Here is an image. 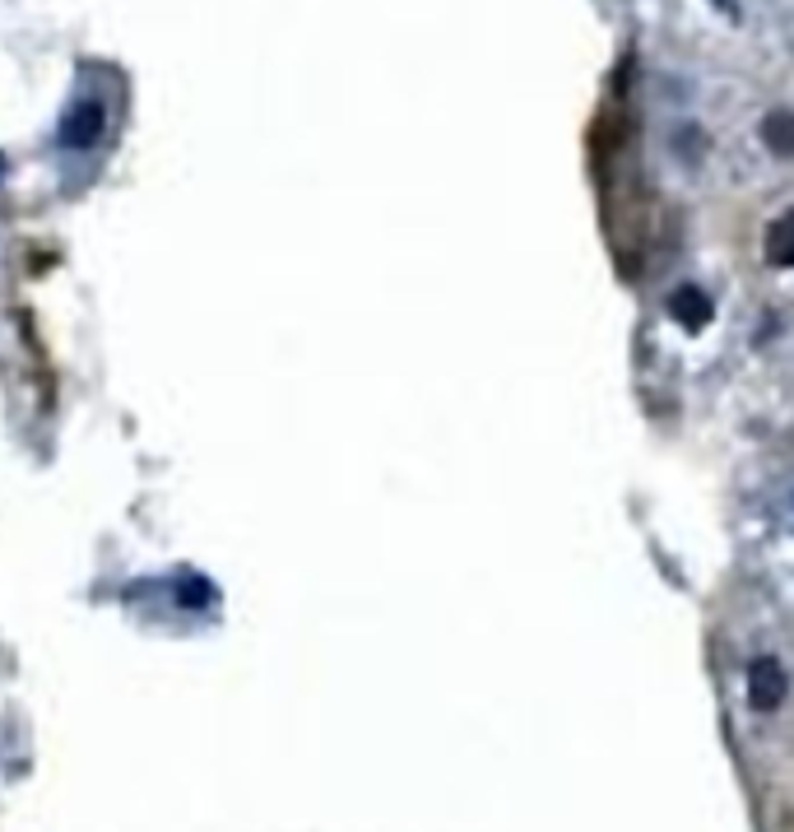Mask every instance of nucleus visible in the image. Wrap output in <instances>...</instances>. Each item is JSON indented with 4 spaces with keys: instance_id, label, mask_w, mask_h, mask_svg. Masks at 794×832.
Returning a JSON list of instances; mask_svg holds the SVG:
<instances>
[{
    "instance_id": "1",
    "label": "nucleus",
    "mask_w": 794,
    "mask_h": 832,
    "mask_svg": "<svg viewBox=\"0 0 794 832\" xmlns=\"http://www.w3.org/2000/svg\"><path fill=\"white\" fill-rule=\"evenodd\" d=\"M102 131H108V108H102L98 98H75L61 117L57 140H61V149L79 153V149H93L102 140Z\"/></svg>"
},
{
    "instance_id": "2",
    "label": "nucleus",
    "mask_w": 794,
    "mask_h": 832,
    "mask_svg": "<svg viewBox=\"0 0 794 832\" xmlns=\"http://www.w3.org/2000/svg\"><path fill=\"white\" fill-rule=\"evenodd\" d=\"M785 693H790L785 665H781L776 656L753 661V670H748V702H753V707H757V712H776L781 702H785Z\"/></svg>"
},
{
    "instance_id": "3",
    "label": "nucleus",
    "mask_w": 794,
    "mask_h": 832,
    "mask_svg": "<svg viewBox=\"0 0 794 832\" xmlns=\"http://www.w3.org/2000/svg\"><path fill=\"white\" fill-rule=\"evenodd\" d=\"M665 307H669V317H674L683 330H706L711 317H716V303H711V298L697 289V284H678Z\"/></svg>"
},
{
    "instance_id": "4",
    "label": "nucleus",
    "mask_w": 794,
    "mask_h": 832,
    "mask_svg": "<svg viewBox=\"0 0 794 832\" xmlns=\"http://www.w3.org/2000/svg\"><path fill=\"white\" fill-rule=\"evenodd\" d=\"M762 145L776 153V159H794V112L776 108L762 117Z\"/></svg>"
},
{
    "instance_id": "5",
    "label": "nucleus",
    "mask_w": 794,
    "mask_h": 832,
    "mask_svg": "<svg viewBox=\"0 0 794 832\" xmlns=\"http://www.w3.org/2000/svg\"><path fill=\"white\" fill-rule=\"evenodd\" d=\"M766 261H772L776 270L794 266V210L781 215L772 228H766Z\"/></svg>"
}]
</instances>
